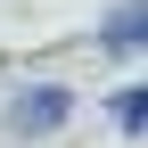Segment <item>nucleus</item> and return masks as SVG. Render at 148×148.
Masks as SVG:
<instances>
[{
    "label": "nucleus",
    "mask_w": 148,
    "mask_h": 148,
    "mask_svg": "<svg viewBox=\"0 0 148 148\" xmlns=\"http://www.w3.org/2000/svg\"><path fill=\"white\" fill-rule=\"evenodd\" d=\"M66 115H74V90H58V82H33V90H16V99H8V132H16V140L58 132Z\"/></svg>",
    "instance_id": "nucleus-1"
},
{
    "label": "nucleus",
    "mask_w": 148,
    "mask_h": 148,
    "mask_svg": "<svg viewBox=\"0 0 148 148\" xmlns=\"http://www.w3.org/2000/svg\"><path fill=\"white\" fill-rule=\"evenodd\" d=\"M107 49H140V0H123L107 16Z\"/></svg>",
    "instance_id": "nucleus-2"
},
{
    "label": "nucleus",
    "mask_w": 148,
    "mask_h": 148,
    "mask_svg": "<svg viewBox=\"0 0 148 148\" xmlns=\"http://www.w3.org/2000/svg\"><path fill=\"white\" fill-rule=\"evenodd\" d=\"M115 123H123V132H140V123H148V90H140V82L115 90Z\"/></svg>",
    "instance_id": "nucleus-3"
}]
</instances>
